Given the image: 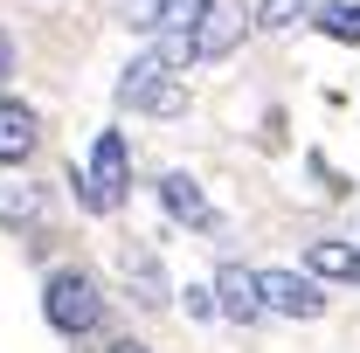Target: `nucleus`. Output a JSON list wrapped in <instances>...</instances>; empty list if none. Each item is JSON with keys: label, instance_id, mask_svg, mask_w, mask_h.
Segmentation results:
<instances>
[{"label": "nucleus", "instance_id": "obj_6", "mask_svg": "<svg viewBox=\"0 0 360 353\" xmlns=\"http://www.w3.org/2000/svg\"><path fill=\"white\" fill-rule=\"evenodd\" d=\"M215 305H222V319H236V326H257V319L270 312V298H264V270L222 264V270H215Z\"/></svg>", "mask_w": 360, "mask_h": 353}, {"label": "nucleus", "instance_id": "obj_11", "mask_svg": "<svg viewBox=\"0 0 360 353\" xmlns=\"http://www.w3.org/2000/svg\"><path fill=\"white\" fill-rule=\"evenodd\" d=\"M125 277L139 284V305H167V298H174V291H167V270L153 264L146 250H125Z\"/></svg>", "mask_w": 360, "mask_h": 353}, {"label": "nucleus", "instance_id": "obj_3", "mask_svg": "<svg viewBox=\"0 0 360 353\" xmlns=\"http://www.w3.org/2000/svg\"><path fill=\"white\" fill-rule=\"evenodd\" d=\"M125 187H132V146H125V132H97L90 167L77 174V201L90 215H111V208H125Z\"/></svg>", "mask_w": 360, "mask_h": 353}, {"label": "nucleus", "instance_id": "obj_7", "mask_svg": "<svg viewBox=\"0 0 360 353\" xmlns=\"http://www.w3.org/2000/svg\"><path fill=\"white\" fill-rule=\"evenodd\" d=\"M35 146H42V118H35L21 97H0V167L35 160Z\"/></svg>", "mask_w": 360, "mask_h": 353}, {"label": "nucleus", "instance_id": "obj_9", "mask_svg": "<svg viewBox=\"0 0 360 353\" xmlns=\"http://www.w3.org/2000/svg\"><path fill=\"white\" fill-rule=\"evenodd\" d=\"M49 222V187L0 174V229H42Z\"/></svg>", "mask_w": 360, "mask_h": 353}, {"label": "nucleus", "instance_id": "obj_10", "mask_svg": "<svg viewBox=\"0 0 360 353\" xmlns=\"http://www.w3.org/2000/svg\"><path fill=\"white\" fill-rule=\"evenodd\" d=\"M305 270L326 284H360V250L340 236H319V243H305Z\"/></svg>", "mask_w": 360, "mask_h": 353}, {"label": "nucleus", "instance_id": "obj_4", "mask_svg": "<svg viewBox=\"0 0 360 353\" xmlns=\"http://www.w3.org/2000/svg\"><path fill=\"white\" fill-rule=\"evenodd\" d=\"M243 35H250V7H222V0H215L187 35L167 42V56H174V63H215V56H229Z\"/></svg>", "mask_w": 360, "mask_h": 353}, {"label": "nucleus", "instance_id": "obj_1", "mask_svg": "<svg viewBox=\"0 0 360 353\" xmlns=\"http://www.w3.org/2000/svg\"><path fill=\"white\" fill-rule=\"evenodd\" d=\"M42 319L63 333V340H90L97 326H104V291H97V277L77 264L49 270L42 277Z\"/></svg>", "mask_w": 360, "mask_h": 353}, {"label": "nucleus", "instance_id": "obj_15", "mask_svg": "<svg viewBox=\"0 0 360 353\" xmlns=\"http://www.w3.org/2000/svg\"><path fill=\"white\" fill-rule=\"evenodd\" d=\"M125 14H132V28H160V0H125Z\"/></svg>", "mask_w": 360, "mask_h": 353}, {"label": "nucleus", "instance_id": "obj_13", "mask_svg": "<svg viewBox=\"0 0 360 353\" xmlns=\"http://www.w3.org/2000/svg\"><path fill=\"white\" fill-rule=\"evenodd\" d=\"M305 14H312V0H250V28H291Z\"/></svg>", "mask_w": 360, "mask_h": 353}, {"label": "nucleus", "instance_id": "obj_8", "mask_svg": "<svg viewBox=\"0 0 360 353\" xmlns=\"http://www.w3.org/2000/svg\"><path fill=\"white\" fill-rule=\"evenodd\" d=\"M160 208L187 229H215V208H208V194H201V180L194 174H160Z\"/></svg>", "mask_w": 360, "mask_h": 353}, {"label": "nucleus", "instance_id": "obj_17", "mask_svg": "<svg viewBox=\"0 0 360 353\" xmlns=\"http://www.w3.org/2000/svg\"><path fill=\"white\" fill-rule=\"evenodd\" d=\"M104 353H153L146 340H104Z\"/></svg>", "mask_w": 360, "mask_h": 353}, {"label": "nucleus", "instance_id": "obj_14", "mask_svg": "<svg viewBox=\"0 0 360 353\" xmlns=\"http://www.w3.org/2000/svg\"><path fill=\"white\" fill-rule=\"evenodd\" d=\"M208 7H215V0H160V35H187Z\"/></svg>", "mask_w": 360, "mask_h": 353}, {"label": "nucleus", "instance_id": "obj_5", "mask_svg": "<svg viewBox=\"0 0 360 353\" xmlns=\"http://www.w3.org/2000/svg\"><path fill=\"white\" fill-rule=\"evenodd\" d=\"M264 298L277 319H326V291L312 270H264Z\"/></svg>", "mask_w": 360, "mask_h": 353}, {"label": "nucleus", "instance_id": "obj_2", "mask_svg": "<svg viewBox=\"0 0 360 353\" xmlns=\"http://www.w3.org/2000/svg\"><path fill=\"white\" fill-rule=\"evenodd\" d=\"M174 70H180V63L167 56V49L132 56L125 77H118V104H125V111H146V118H174V111H187V84H180Z\"/></svg>", "mask_w": 360, "mask_h": 353}, {"label": "nucleus", "instance_id": "obj_16", "mask_svg": "<svg viewBox=\"0 0 360 353\" xmlns=\"http://www.w3.org/2000/svg\"><path fill=\"white\" fill-rule=\"evenodd\" d=\"M14 77V42H7V28H0V84Z\"/></svg>", "mask_w": 360, "mask_h": 353}, {"label": "nucleus", "instance_id": "obj_12", "mask_svg": "<svg viewBox=\"0 0 360 353\" xmlns=\"http://www.w3.org/2000/svg\"><path fill=\"white\" fill-rule=\"evenodd\" d=\"M312 28H326L333 42L354 49L360 42V7H354V0H326V7H312Z\"/></svg>", "mask_w": 360, "mask_h": 353}]
</instances>
